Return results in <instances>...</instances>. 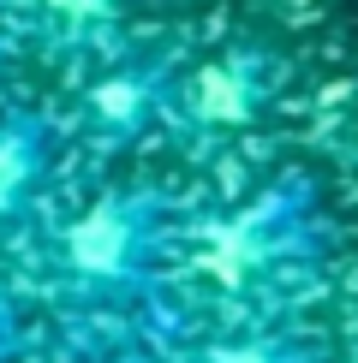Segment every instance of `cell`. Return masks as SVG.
Instances as JSON below:
<instances>
[{"label": "cell", "mask_w": 358, "mask_h": 363, "mask_svg": "<svg viewBox=\"0 0 358 363\" xmlns=\"http://www.w3.org/2000/svg\"><path fill=\"white\" fill-rule=\"evenodd\" d=\"M161 203L149 191H108L54 233V268L72 292H143L161 262Z\"/></svg>", "instance_id": "cell-1"}, {"label": "cell", "mask_w": 358, "mask_h": 363, "mask_svg": "<svg viewBox=\"0 0 358 363\" xmlns=\"http://www.w3.org/2000/svg\"><path fill=\"white\" fill-rule=\"evenodd\" d=\"M305 250H310V203L298 185H281L209 226L197 245V268L215 286H257L287 262H298Z\"/></svg>", "instance_id": "cell-2"}, {"label": "cell", "mask_w": 358, "mask_h": 363, "mask_svg": "<svg viewBox=\"0 0 358 363\" xmlns=\"http://www.w3.org/2000/svg\"><path fill=\"white\" fill-rule=\"evenodd\" d=\"M263 101H268V72H263V60H251V54L209 60V66H197L185 78V89H179V113L197 131H239V125H251V119L263 113Z\"/></svg>", "instance_id": "cell-3"}, {"label": "cell", "mask_w": 358, "mask_h": 363, "mask_svg": "<svg viewBox=\"0 0 358 363\" xmlns=\"http://www.w3.org/2000/svg\"><path fill=\"white\" fill-rule=\"evenodd\" d=\"M48 167H54V138L42 119H0V226H12L30 203L48 185Z\"/></svg>", "instance_id": "cell-4"}, {"label": "cell", "mask_w": 358, "mask_h": 363, "mask_svg": "<svg viewBox=\"0 0 358 363\" xmlns=\"http://www.w3.org/2000/svg\"><path fill=\"white\" fill-rule=\"evenodd\" d=\"M168 89L149 66H126V72H108L84 89V119L102 131V138H138L149 119L161 113Z\"/></svg>", "instance_id": "cell-5"}, {"label": "cell", "mask_w": 358, "mask_h": 363, "mask_svg": "<svg viewBox=\"0 0 358 363\" xmlns=\"http://www.w3.org/2000/svg\"><path fill=\"white\" fill-rule=\"evenodd\" d=\"M197 363H317V352L293 334H233L203 345Z\"/></svg>", "instance_id": "cell-6"}, {"label": "cell", "mask_w": 358, "mask_h": 363, "mask_svg": "<svg viewBox=\"0 0 358 363\" xmlns=\"http://www.w3.org/2000/svg\"><path fill=\"white\" fill-rule=\"evenodd\" d=\"M48 6H54L66 24H90V18H108L119 0H48Z\"/></svg>", "instance_id": "cell-7"}, {"label": "cell", "mask_w": 358, "mask_h": 363, "mask_svg": "<svg viewBox=\"0 0 358 363\" xmlns=\"http://www.w3.org/2000/svg\"><path fill=\"white\" fill-rule=\"evenodd\" d=\"M108 363H143V357H108Z\"/></svg>", "instance_id": "cell-8"}]
</instances>
